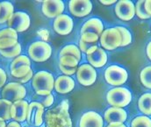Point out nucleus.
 I'll return each mask as SVG.
<instances>
[{"label":"nucleus","mask_w":151,"mask_h":127,"mask_svg":"<svg viewBox=\"0 0 151 127\" xmlns=\"http://www.w3.org/2000/svg\"><path fill=\"white\" fill-rule=\"evenodd\" d=\"M46 127H72L69 113V103L64 101L49 110L45 115Z\"/></svg>","instance_id":"obj_1"},{"label":"nucleus","mask_w":151,"mask_h":127,"mask_svg":"<svg viewBox=\"0 0 151 127\" xmlns=\"http://www.w3.org/2000/svg\"><path fill=\"white\" fill-rule=\"evenodd\" d=\"M32 80L33 88L39 96L49 95L55 88L54 76L47 71H39Z\"/></svg>","instance_id":"obj_2"},{"label":"nucleus","mask_w":151,"mask_h":127,"mask_svg":"<svg viewBox=\"0 0 151 127\" xmlns=\"http://www.w3.org/2000/svg\"><path fill=\"white\" fill-rule=\"evenodd\" d=\"M106 99L111 106L123 108L130 103L132 100V94L126 88L117 87L108 91L106 95Z\"/></svg>","instance_id":"obj_3"},{"label":"nucleus","mask_w":151,"mask_h":127,"mask_svg":"<svg viewBox=\"0 0 151 127\" xmlns=\"http://www.w3.org/2000/svg\"><path fill=\"white\" fill-rule=\"evenodd\" d=\"M30 58L37 62H43L47 61L52 54V48L48 43L45 41H35L30 45L28 48Z\"/></svg>","instance_id":"obj_4"},{"label":"nucleus","mask_w":151,"mask_h":127,"mask_svg":"<svg viewBox=\"0 0 151 127\" xmlns=\"http://www.w3.org/2000/svg\"><path fill=\"white\" fill-rule=\"evenodd\" d=\"M101 46L106 50L112 51L121 46L122 37L117 27L106 29L100 35Z\"/></svg>","instance_id":"obj_5"},{"label":"nucleus","mask_w":151,"mask_h":127,"mask_svg":"<svg viewBox=\"0 0 151 127\" xmlns=\"http://www.w3.org/2000/svg\"><path fill=\"white\" fill-rule=\"evenodd\" d=\"M27 96L26 88L19 83H10L3 87L2 98L12 103L23 100Z\"/></svg>","instance_id":"obj_6"},{"label":"nucleus","mask_w":151,"mask_h":127,"mask_svg":"<svg viewBox=\"0 0 151 127\" xmlns=\"http://www.w3.org/2000/svg\"><path fill=\"white\" fill-rule=\"evenodd\" d=\"M10 68L13 77L17 79L22 78L32 70L30 59L26 55H19L12 61Z\"/></svg>","instance_id":"obj_7"},{"label":"nucleus","mask_w":151,"mask_h":127,"mask_svg":"<svg viewBox=\"0 0 151 127\" xmlns=\"http://www.w3.org/2000/svg\"><path fill=\"white\" fill-rule=\"evenodd\" d=\"M127 72L125 68L113 65L108 67L105 72V78L109 84L119 86L124 84L127 80Z\"/></svg>","instance_id":"obj_8"},{"label":"nucleus","mask_w":151,"mask_h":127,"mask_svg":"<svg viewBox=\"0 0 151 127\" xmlns=\"http://www.w3.org/2000/svg\"><path fill=\"white\" fill-rule=\"evenodd\" d=\"M30 17L24 11L14 12L11 19L8 20V27L13 29L17 33H22L27 31L30 26Z\"/></svg>","instance_id":"obj_9"},{"label":"nucleus","mask_w":151,"mask_h":127,"mask_svg":"<svg viewBox=\"0 0 151 127\" xmlns=\"http://www.w3.org/2000/svg\"><path fill=\"white\" fill-rule=\"evenodd\" d=\"M44 108L45 107L38 102H33L29 103L27 116V121L29 126L39 127L42 125Z\"/></svg>","instance_id":"obj_10"},{"label":"nucleus","mask_w":151,"mask_h":127,"mask_svg":"<svg viewBox=\"0 0 151 127\" xmlns=\"http://www.w3.org/2000/svg\"><path fill=\"white\" fill-rule=\"evenodd\" d=\"M86 54L90 65L93 68H101L106 65L107 61V54L106 51L103 48L99 47L97 45L90 47L86 52Z\"/></svg>","instance_id":"obj_11"},{"label":"nucleus","mask_w":151,"mask_h":127,"mask_svg":"<svg viewBox=\"0 0 151 127\" xmlns=\"http://www.w3.org/2000/svg\"><path fill=\"white\" fill-rule=\"evenodd\" d=\"M76 77L80 84L91 86L97 80V71L90 64H83L77 68Z\"/></svg>","instance_id":"obj_12"},{"label":"nucleus","mask_w":151,"mask_h":127,"mask_svg":"<svg viewBox=\"0 0 151 127\" xmlns=\"http://www.w3.org/2000/svg\"><path fill=\"white\" fill-rule=\"evenodd\" d=\"M115 13L122 20H131L135 15V6L132 1L121 0L115 5Z\"/></svg>","instance_id":"obj_13"},{"label":"nucleus","mask_w":151,"mask_h":127,"mask_svg":"<svg viewBox=\"0 0 151 127\" xmlns=\"http://www.w3.org/2000/svg\"><path fill=\"white\" fill-rule=\"evenodd\" d=\"M69 7L72 15L82 18L91 13L92 4L89 0H71L69 3Z\"/></svg>","instance_id":"obj_14"},{"label":"nucleus","mask_w":151,"mask_h":127,"mask_svg":"<svg viewBox=\"0 0 151 127\" xmlns=\"http://www.w3.org/2000/svg\"><path fill=\"white\" fill-rule=\"evenodd\" d=\"M64 11V4L61 0H46L42 3V12L47 18H57Z\"/></svg>","instance_id":"obj_15"},{"label":"nucleus","mask_w":151,"mask_h":127,"mask_svg":"<svg viewBox=\"0 0 151 127\" xmlns=\"http://www.w3.org/2000/svg\"><path fill=\"white\" fill-rule=\"evenodd\" d=\"M53 26L55 31L60 35H68L71 33L74 24L72 19L70 16L62 14L55 19Z\"/></svg>","instance_id":"obj_16"},{"label":"nucleus","mask_w":151,"mask_h":127,"mask_svg":"<svg viewBox=\"0 0 151 127\" xmlns=\"http://www.w3.org/2000/svg\"><path fill=\"white\" fill-rule=\"evenodd\" d=\"M29 103L26 100H19L12 103L11 107V118L19 123L27 120Z\"/></svg>","instance_id":"obj_17"},{"label":"nucleus","mask_w":151,"mask_h":127,"mask_svg":"<svg viewBox=\"0 0 151 127\" xmlns=\"http://www.w3.org/2000/svg\"><path fill=\"white\" fill-rule=\"evenodd\" d=\"M19 43L18 33L7 27L0 31V50L13 47Z\"/></svg>","instance_id":"obj_18"},{"label":"nucleus","mask_w":151,"mask_h":127,"mask_svg":"<svg viewBox=\"0 0 151 127\" xmlns=\"http://www.w3.org/2000/svg\"><path fill=\"white\" fill-rule=\"evenodd\" d=\"M104 120L102 117L95 111L85 112L80 119L79 127H103Z\"/></svg>","instance_id":"obj_19"},{"label":"nucleus","mask_w":151,"mask_h":127,"mask_svg":"<svg viewBox=\"0 0 151 127\" xmlns=\"http://www.w3.org/2000/svg\"><path fill=\"white\" fill-rule=\"evenodd\" d=\"M75 88L74 80L68 76H61L55 81V88L59 94H67Z\"/></svg>","instance_id":"obj_20"},{"label":"nucleus","mask_w":151,"mask_h":127,"mask_svg":"<svg viewBox=\"0 0 151 127\" xmlns=\"http://www.w3.org/2000/svg\"><path fill=\"white\" fill-rule=\"evenodd\" d=\"M127 114L122 108L111 107L105 112V120L109 124L113 122L124 123L127 120Z\"/></svg>","instance_id":"obj_21"},{"label":"nucleus","mask_w":151,"mask_h":127,"mask_svg":"<svg viewBox=\"0 0 151 127\" xmlns=\"http://www.w3.org/2000/svg\"><path fill=\"white\" fill-rule=\"evenodd\" d=\"M104 32V25L99 19L92 18L87 20L81 29V34L93 33L98 36H100Z\"/></svg>","instance_id":"obj_22"},{"label":"nucleus","mask_w":151,"mask_h":127,"mask_svg":"<svg viewBox=\"0 0 151 127\" xmlns=\"http://www.w3.org/2000/svg\"><path fill=\"white\" fill-rule=\"evenodd\" d=\"M99 36L93 33H83L81 34V38L79 41V49L82 52L86 53L88 49L93 46H96L99 41Z\"/></svg>","instance_id":"obj_23"},{"label":"nucleus","mask_w":151,"mask_h":127,"mask_svg":"<svg viewBox=\"0 0 151 127\" xmlns=\"http://www.w3.org/2000/svg\"><path fill=\"white\" fill-rule=\"evenodd\" d=\"M14 13V6L11 2H0V24L8 22Z\"/></svg>","instance_id":"obj_24"},{"label":"nucleus","mask_w":151,"mask_h":127,"mask_svg":"<svg viewBox=\"0 0 151 127\" xmlns=\"http://www.w3.org/2000/svg\"><path fill=\"white\" fill-rule=\"evenodd\" d=\"M139 110L147 115H151V93L143 94L138 101Z\"/></svg>","instance_id":"obj_25"},{"label":"nucleus","mask_w":151,"mask_h":127,"mask_svg":"<svg viewBox=\"0 0 151 127\" xmlns=\"http://www.w3.org/2000/svg\"><path fill=\"white\" fill-rule=\"evenodd\" d=\"M12 105V103L5 100V99H0V118L4 120H10L11 118V107Z\"/></svg>","instance_id":"obj_26"},{"label":"nucleus","mask_w":151,"mask_h":127,"mask_svg":"<svg viewBox=\"0 0 151 127\" xmlns=\"http://www.w3.org/2000/svg\"><path fill=\"white\" fill-rule=\"evenodd\" d=\"M63 55H72L76 57L78 61L81 59V51L76 45H68L65 46L60 52V56Z\"/></svg>","instance_id":"obj_27"},{"label":"nucleus","mask_w":151,"mask_h":127,"mask_svg":"<svg viewBox=\"0 0 151 127\" xmlns=\"http://www.w3.org/2000/svg\"><path fill=\"white\" fill-rule=\"evenodd\" d=\"M20 53H21V46L19 43H18L13 47L0 50V54L5 58H14L15 59L16 57L20 55Z\"/></svg>","instance_id":"obj_28"},{"label":"nucleus","mask_w":151,"mask_h":127,"mask_svg":"<svg viewBox=\"0 0 151 127\" xmlns=\"http://www.w3.org/2000/svg\"><path fill=\"white\" fill-rule=\"evenodd\" d=\"M79 61L72 55H63L60 56L59 65L68 68H77Z\"/></svg>","instance_id":"obj_29"},{"label":"nucleus","mask_w":151,"mask_h":127,"mask_svg":"<svg viewBox=\"0 0 151 127\" xmlns=\"http://www.w3.org/2000/svg\"><path fill=\"white\" fill-rule=\"evenodd\" d=\"M131 127H151V119L146 116H139L134 118Z\"/></svg>","instance_id":"obj_30"},{"label":"nucleus","mask_w":151,"mask_h":127,"mask_svg":"<svg viewBox=\"0 0 151 127\" xmlns=\"http://www.w3.org/2000/svg\"><path fill=\"white\" fill-rule=\"evenodd\" d=\"M141 81L142 83L146 88H151V66L146 67L141 72Z\"/></svg>","instance_id":"obj_31"},{"label":"nucleus","mask_w":151,"mask_h":127,"mask_svg":"<svg viewBox=\"0 0 151 127\" xmlns=\"http://www.w3.org/2000/svg\"><path fill=\"white\" fill-rule=\"evenodd\" d=\"M117 28L119 31L121 37H122V43L120 46H126L129 45L132 41V35L130 32L126 27H123V26H117Z\"/></svg>","instance_id":"obj_32"},{"label":"nucleus","mask_w":151,"mask_h":127,"mask_svg":"<svg viewBox=\"0 0 151 127\" xmlns=\"http://www.w3.org/2000/svg\"><path fill=\"white\" fill-rule=\"evenodd\" d=\"M144 0H141L138 1L135 4V14L138 16V18L142 19H148L150 17L147 14L145 8H144Z\"/></svg>","instance_id":"obj_33"},{"label":"nucleus","mask_w":151,"mask_h":127,"mask_svg":"<svg viewBox=\"0 0 151 127\" xmlns=\"http://www.w3.org/2000/svg\"><path fill=\"white\" fill-rule=\"evenodd\" d=\"M35 99L37 100L35 102L41 103L44 107H49L54 103V96L51 94L47 95V96H39V95H37L35 96Z\"/></svg>","instance_id":"obj_34"},{"label":"nucleus","mask_w":151,"mask_h":127,"mask_svg":"<svg viewBox=\"0 0 151 127\" xmlns=\"http://www.w3.org/2000/svg\"><path fill=\"white\" fill-rule=\"evenodd\" d=\"M59 68L61 69V71L65 74L66 76H72L76 74V72L77 71V68H68V67H64V66H62V65H59Z\"/></svg>","instance_id":"obj_35"},{"label":"nucleus","mask_w":151,"mask_h":127,"mask_svg":"<svg viewBox=\"0 0 151 127\" xmlns=\"http://www.w3.org/2000/svg\"><path fill=\"white\" fill-rule=\"evenodd\" d=\"M33 77H34V72H33V70H31L27 76H25L24 77H22V78H19V79H18V83H27L28 81H30L31 79H33Z\"/></svg>","instance_id":"obj_36"},{"label":"nucleus","mask_w":151,"mask_h":127,"mask_svg":"<svg viewBox=\"0 0 151 127\" xmlns=\"http://www.w3.org/2000/svg\"><path fill=\"white\" fill-rule=\"evenodd\" d=\"M6 80H7V75H6L5 71L0 68V88L4 87L5 85Z\"/></svg>","instance_id":"obj_37"},{"label":"nucleus","mask_w":151,"mask_h":127,"mask_svg":"<svg viewBox=\"0 0 151 127\" xmlns=\"http://www.w3.org/2000/svg\"><path fill=\"white\" fill-rule=\"evenodd\" d=\"M144 8L147 12V14L151 17V0H147L144 3Z\"/></svg>","instance_id":"obj_38"},{"label":"nucleus","mask_w":151,"mask_h":127,"mask_svg":"<svg viewBox=\"0 0 151 127\" xmlns=\"http://www.w3.org/2000/svg\"><path fill=\"white\" fill-rule=\"evenodd\" d=\"M107 127H127L123 123H118V122H113L110 123Z\"/></svg>","instance_id":"obj_39"},{"label":"nucleus","mask_w":151,"mask_h":127,"mask_svg":"<svg viewBox=\"0 0 151 127\" xmlns=\"http://www.w3.org/2000/svg\"><path fill=\"white\" fill-rule=\"evenodd\" d=\"M99 2L102 4H105V5H111V4L116 3V0H100Z\"/></svg>","instance_id":"obj_40"},{"label":"nucleus","mask_w":151,"mask_h":127,"mask_svg":"<svg viewBox=\"0 0 151 127\" xmlns=\"http://www.w3.org/2000/svg\"><path fill=\"white\" fill-rule=\"evenodd\" d=\"M6 127H21L19 122H16V121H12V122H10Z\"/></svg>","instance_id":"obj_41"},{"label":"nucleus","mask_w":151,"mask_h":127,"mask_svg":"<svg viewBox=\"0 0 151 127\" xmlns=\"http://www.w3.org/2000/svg\"><path fill=\"white\" fill-rule=\"evenodd\" d=\"M147 55H148L149 59L151 61V41L147 46Z\"/></svg>","instance_id":"obj_42"},{"label":"nucleus","mask_w":151,"mask_h":127,"mask_svg":"<svg viewBox=\"0 0 151 127\" xmlns=\"http://www.w3.org/2000/svg\"><path fill=\"white\" fill-rule=\"evenodd\" d=\"M6 126L7 125L5 124V120L0 118V127H6Z\"/></svg>","instance_id":"obj_43"}]
</instances>
